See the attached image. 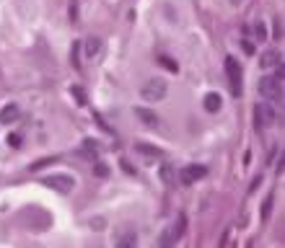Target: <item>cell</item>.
<instances>
[{
    "mask_svg": "<svg viewBox=\"0 0 285 248\" xmlns=\"http://www.w3.org/2000/svg\"><path fill=\"white\" fill-rule=\"evenodd\" d=\"M259 96L262 98H267V101H280L283 98V80H278V78H262L259 80Z\"/></svg>",
    "mask_w": 285,
    "mask_h": 248,
    "instance_id": "obj_1",
    "label": "cell"
},
{
    "mask_svg": "<svg viewBox=\"0 0 285 248\" xmlns=\"http://www.w3.org/2000/svg\"><path fill=\"white\" fill-rule=\"evenodd\" d=\"M226 75H228V83H231V93L238 96L241 93V68L233 57H226Z\"/></svg>",
    "mask_w": 285,
    "mask_h": 248,
    "instance_id": "obj_2",
    "label": "cell"
},
{
    "mask_svg": "<svg viewBox=\"0 0 285 248\" xmlns=\"http://www.w3.org/2000/svg\"><path fill=\"white\" fill-rule=\"evenodd\" d=\"M163 96H166V83L161 78H153L143 86V98L145 101H161Z\"/></svg>",
    "mask_w": 285,
    "mask_h": 248,
    "instance_id": "obj_3",
    "label": "cell"
},
{
    "mask_svg": "<svg viewBox=\"0 0 285 248\" xmlns=\"http://www.w3.org/2000/svg\"><path fill=\"white\" fill-rule=\"evenodd\" d=\"M44 186H52L57 191H70L73 186H76V179L68 176V173H52V176L44 179Z\"/></svg>",
    "mask_w": 285,
    "mask_h": 248,
    "instance_id": "obj_4",
    "label": "cell"
},
{
    "mask_svg": "<svg viewBox=\"0 0 285 248\" xmlns=\"http://www.w3.org/2000/svg\"><path fill=\"white\" fill-rule=\"evenodd\" d=\"M254 119H257V127H272V122H275V109L270 104H257Z\"/></svg>",
    "mask_w": 285,
    "mask_h": 248,
    "instance_id": "obj_5",
    "label": "cell"
},
{
    "mask_svg": "<svg viewBox=\"0 0 285 248\" xmlns=\"http://www.w3.org/2000/svg\"><path fill=\"white\" fill-rule=\"evenodd\" d=\"M205 173H207L205 165H187V168H181V183H195L205 176Z\"/></svg>",
    "mask_w": 285,
    "mask_h": 248,
    "instance_id": "obj_6",
    "label": "cell"
},
{
    "mask_svg": "<svg viewBox=\"0 0 285 248\" xmlns=\"http://www.w3.org/2000/svg\"><path fill=\"white\" fill-rule=\"evenodd\" d=\"M18 116H21V109H18L16 104H5L3 109H0V124H13Z\"/></svg>",
    "mask_w": 285,
    "mask_h": 248,
    "instance_id": "obj_7",
    "label": "cell"
},
{
    "mask_svg": "<svg viewBox=\"0 0 285 248\" xmlns=\"http://www.w3.org/2000/svg\"><path fill=\"white\" fill-rule=\"evenodd\" d=\"M280 62H283V57H280V52H275V49H267L259 57V65L262 68H278Z\"/></svg>",
    "mask_w": 285,
    "mask_h": 248,
    "instance_id": "obj_8",
    "label": "cell"
},
{
    "mask_svg": "<svg viewBox=\"0 0 285 248\" xmlns=\"http://www.w3.org/2000/svg\"><path fill=\"white\" fill-rule=\"evenodd\" d=\"M135 116L140 119V122H145L148 127H155V124H158V116H155L151 109H145V106H137V109H135Z\"/></svg>",
    "mask_w": 285,
    "mask_h": 248,
    "instance_id": "obj_9",
    "label": "cell"
},
{
    "mask_svg": "<svg viewBox=\"0 0 285 248\" xmlns=\"http://www.w3.org/2000/svg\"><path fill=\"white\" fill-rule=\"evenodd\" d=\"M220 106H223V98H220L218 93H207V96H205V109H207V112L215 114Z\"/></svg>",
    "mask_w": 285,
    "mask_h": 248,
    "instance_id": "obj_10",
    "label": "cell"
},
{
    "mask_svg": "<svg viewBox=\"0 0 285 248\" xmlns=\"http://www.w3.org/2000/svg\"><path fill=\"white\" fill-rule=\"evenodd\" d=\"M117 246H122V248H132V246H137V235L135 233H122L117 238Z\"/></svg>",
    "mask_w": 285,
    "mask_h": 248,
    "instance_id": "obj_11",
    "label": "cell"
},
{
    "mask_svg": "<svg viewBox=\"0 0 285 248\" xmlns=\"http://www.w3.org/2000/svg\"><path fill=\"white\" fill-rule=\"evenodd\" d=\"M184 225H187V220H184V215H179V220H177V225L171 227V238L174 241H179L181 238V233H184Z\"/></svg>",
    "mask_w": 285,
    "mask_h": 248,
    "instance_id": "obj_12",
    "label": "cell"
},
{
    "mask_svg": "<svg viewBox=\"0 0 285 248\" xmlns=\"http://www.w3.org/2000/svg\"><path fill=\"white\" fill-rule=\"evenodd\" d=\"M272 199H275L272 194L264 199V207H262V217H264V220H270V215H272Z\"/></svg>",
    "mask_w": 285,
    "mask_h": 248,
    "instance_id": "obj_13",
    "label": "cell"
},
{
    "mask_svg": "<svg viewBox=\"0 0 285 248\" xmlns=\"http://www.w3.org/2000/svg\"><path fill=\"white\" fill-rule=\"evenodd\" d=\"M86 44H88V47H86V52H88V57H94V54L99 52V44H101V42H99V39H88Z\"/></svg>",
    "mask_w": 285,
    "mask_h": 248,
    "instance_id": "obj_14",
    "label": "cell"
},
{
    "mask_svg": "<svg viewBox=\"0 0 285 248\" xmlns=\"http://www.w3.org/2000/svg\"><path fill=\"white\" fill-rule=\"evenodd\" d=\"M161 179L166 181V183H171V181H174V171H171V165H163V168H161Z\"/></svg>",
    "mask_w": 285,
    "mask_h": 248,
    "instance_id": "obj_15",
    "label": "cell"
},
{
    "mask_svg": "<svg viewBox=\"0 0 285 248\" xmlns=\"http://www.w3.org/2000/svg\"><path fill=\"white\" fill-rule=\"evenodd\" d=\"M137 150H140L143 155H158V150H155V148H151V145H145V142H140V145H137Z\"/></svg>",
    "mask_w": 285,
    "mask_h": 248,
    "instance_id": "obj_16",
    "label": "cell"
},
{
    "mask_svg": "<svg viewBox=\"0 0 285 248\" xmlns=\"http://www.w3.org/2000/svg\"><path fill=\"white\" fill-rule=\"evenodd\" d=\"M57 158H42V160H36V163H31V171H39L42 165H50V163H54Z\"/></svg>",
    "mask_w": 285,
    "mask_h": 248,
    "instance_id": "obj_17",
    "label": "cell"
},
{
    "mask_svg": "<svg viewBox=\"0 0 285 248\" xmlns=\"http://www.w3.org/2000/svg\"><path fill=\"white\" fill-rule=\"evenodd\" d=\"M254 34H257V39L264 42V36H267V29H264V23H257L254 26Z\"/></svg>",
    "mask_w": 285,
    "mask_h": 248,
    "instance_id": "obj_18",
    "label": "cell"
},
{
    "mask_svg": "<svg viewBox=\"0 0 285 248\" xmlns=\"http://www.w3.org/2000/svg\"><path fill=\"white\" fill-rule=\"evenodd\" d=\"M73 96L78 98V104H80V106H86V96H83V90H80L78 86H73Z\"/></svg>",
    "mask_w": 285,
    "mask_h": 248,
    "instance_id": "obj_19",
    "label": "cell"
},
{
    "mask_svg": "<svg viewBox=\"0 0 285 248\" xmlns=\"http://www.w3.org/2000/svg\"><path fill=\"white\" fill-rule=\"evenodd\" d=\"M8 145H11V148H18V145H21V135H8Z\"/></svg>",
    "mask_w": 285,
    "mask_h": 248,
    "instance_id": "obj_20",
    "label": "cell"
},
{
    "mask_svg": "<svg viewBox=\"0 0 285 248\" xmlns=\"http://www.w3.org/2000/svg\"><path fill=\"white\" fill-rule=\"evenodd\" d=\"M161 62H163V65H166L171 72H177V70H179V65H177V62H174V60H169V57H161Z\"/></svg>",
    "mask_w": 285,
    "mask_h": 248,
    "instance_id": "obj_21",
    "label": "cell"
},
{
    "mask_svg": "<svg viewBox=\"0 0 285 248\" xmlns=\"http://www.w3.org/2000/svg\"><path fill=\"white\" fill-rule=\"evenodd\" d=\"M94 171H96V176H101V179H104V176H106V173H109L104 163H96V165H94Z\"/></svg>",
    "mask_w": 285,
    "mask_h": 248,
    "instance_id": "obj_22",
    "label": "cell"
},
{
    "mask_svg": "<svg viewBox=\"0 0 285 248\" xmlns=\"http://www.w3.org/2000/svg\"><path fill=\"white\" fill-rule=\"evenodd\" d=\"M78 54H80V42L76 44V47H73V65H76V68H80V62H78Z\"/></svg>",
    "mask_w": 285,
    "mask_h": 248,
    "instance_id": "obj_23",
    "label": "cell"
},
{
    "mask_svg": "<svg viewBox=\"0 0 285 248\" xmlns=\"http://www.w3.org/2000/svg\"><path fill=\"white\" fill-rule=\"evenodd\" d=\"M241 44H244V52H246V54H254V44H252L249 39H246V42H241Z\"/></svg>",
    "mask_w": 285,
    "mask_h": 248,
    "instance_id": "obj_24",
    "label": "cell"
}]
</instances>
